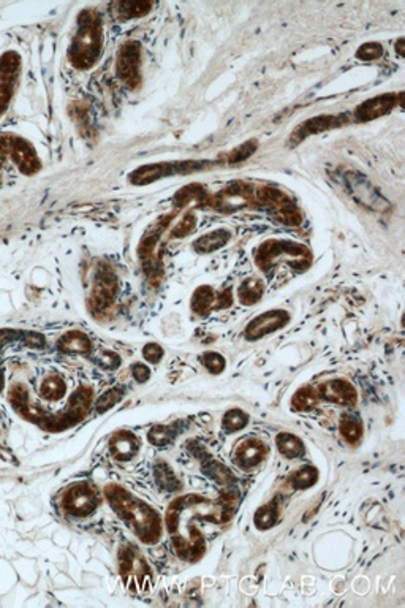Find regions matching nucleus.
I'll use <instances>...</instances> for the list:
<instances>
[{
  "label": "nucleus",
  "instance_id": "nucleus-1",
  "mask_svg": "<svg viewBox=\"0 0 405 608\" xmlns=\"http://www.w3.org/2000/svg\"><path fill=\"white\" fill-rule=\"evenodd\" d=\"M238 501L239 493L231 486H226L217 501L199 494H185L173 501L165 523L182 559L198 561L206 550L203 534L197 527L198 516H208L210 523H226L235 513Z\"/></svg>",
  "mask_w": 405,
  "mask_h": 608
},
{
  "label": "nucleus",
  "instance_id": "nucleus-2",
  "mask_svg": "<svg viewBox=\"0 0 405 608\" xmlns=\"http://www.w3.org/2000/svg\"><path fill=\"white\" fill-rule=\"evenodd\" d=\"M108 502L114 512L127 523L135 536L144 543H156L162 536V520L156 510L132 496L124 488L110 485L105 488Z\"/></svg>",
  "mask_w": 405,
  "mask_h": 608
},
{
  "label": "nucleus",
  "instance_id": "nucleus-3",
  "mask_svg": "<svg viewBox=\"0 0 405 608\" xmlns=\"http://www.w3.org/2000/svg\"><path fill=\"white\" fill-rule=\"evenodd\" d=\"M104 32L100 15L94 10H83L78 16V31L68 49V59L73 67L88 70L100 58Z\"/></svg>",
  "mask_w": 405,
  "mask_h": 608
},
{
  "label": "nucleus",
  "instance_id": "nucleus-4",
  "mask_svg": "<svg viewBox=\"0 0 405 608\" xmlns=\"http://www.w3.org/2000/svg\"><path fill=\"white\" fill-rule=\"evenodd\" d=\"M287 258L290 268L296 271H306L312 263L311 251L304 244L293 241L270 240L261 244L255 254V263L261 271L270 272L279 260Z\"/></svg>",
  "mask_w": 405,
  "mask_h": 608
},
{
  "label": "nucleus",
  "instance_id": "nucleus-5",
  "mask_svg": "<svg viewBox=\"0 0 405 608\" xmlns=\"http://www.w3.org/2000/svg\"><path fill=\"white\" fill-rule=\"evenodd\" d=\"M119 569H121L125 588L132 593H147L152 588L154 578L151 567L135 548L124 547L119 551Z\"/></svg>",
  "mask_w": 405,
  "mask_h": 608
},
{
  "label": "nucleus",
  "instance_id": "nucleus-6",
  "mask_svg": "<svg viewBox=\"0 0 405 608\" xmlns=\"http://www.w3.org/2000/svg\"><path fill=\"white\" fill-rule=\"evenodd\" d=\"M255 200L261 206L270 209L274 217L285 225H299L304 219L292 197L274 187H260L258 190H255Z\"/></svg>",
  "mask_w": 405,
  "mask_h": 608
},
{
  "label": "nucleus",
  "instance_id": "nucleus-7",
  "mask_svg": "<svg viewBox=\"0 0 405 608\" xmlns=\"http://www.w3.org/2000/svg\"><path fill=\"white\" fill-rule=\"evenodd\" d=\"M116 274L110 268V266L101 263L97 266L95 276H94V288L89 298V308L90 312L101 319L108 314V311L111 309L114 303V297H116Z\"/></svg>",
  "mask_w": 405,
  "mask_h": 608
},
{
  "label": "nucleus",
  "instance_id": "nucleus-8",
  "mask_svg": "<svg viewBox=\"0 0 405 608\" xmlns=\"http://www.w3.org/2000/svg\"><path fill=\"white\" fill-rule=\"evenodd\" d=\"M209 162H195V161H185V162H173V163H154V165H144L130 174V183L136 186H146L151 184L154 181H158L162 178H168L173 174H189L199 172L208 167Z\"/></svg>",
  "mask_w": 405,
  "mask_h": 608
},
{
  "label": "nucleus",
  "instance_id": "nucleus-9",
  "mask_svg": "<svg viewBox=\"0 0 405 608\" xmlns=\"http://www.w3.org/2000/svg\"><path fill=\"white\" fill-rule=\"evenodd\" d=\"M0 152L3 156H11L15 163L24 174H33L40 170V158L35 154L31 143L13 135L0 136Z\"/></svg>",
  "mask_w": 405,
  "mask_h": 608
},
{
  "label": "nucleus",
  "instance_id": "nucleus-10",
  "mask_svg": "<svg viewBox=\"0 0 405 608\" xmlns=\"http://www.w3.org/2000/svg\"><path fill=\"white\" fill-rule=\"evenodd\" d=\"M256 200H255L254 186H250L247 183L228 184L225 189H222L219 193H217L214 200H209V203H213V208L222 213L238 211V209L241 208L250 206V204H254Z\"/></svg>",
  "mask_w": 405,
  "mask_h": 608
},
{
  "label": "nucleus",
  "instance_id": "nucleus-11",
  "mask_svg": "<svg viewBox=\"0 0 405 608\" xmlns=\"http://www.w3.org/2000/svg\"><path fill=\"white\" fill-rule=\"evenodd\" d=\"M141 47L138 42L122 44L117 58V76L129 89H136L141 83Z\"/></svg>",
  "mask_w": 405,
  "mask_h": 608
},
{
  "label": "nucleus",
  "instance_id": "nucleus-12",
  "mask_svg": "<svg viewBox=\"0 0 405 608\" xmlns=\"http://www.w3.org/2000/svg\"><path fill=\"white\" fill-rule=\"evenodd\" d=\"M62 505L73 516H88L99 505V494L89 483H78L64 494Z\"/></svg>",
  "mask_w": 405,
  "mask_h": 608
},
{
  "label": "nucleus",
  "instance_id": "nucleus-13",
  "mask_svg": "<svg viewBox=\"0 0 405 608\" xmlns=\"http://www.w3.org/2000/svg\"><path fill=\"white\" fill-rule=\"evenodd\" d=\"M345 181L353 198L361 203L363 206L375 209V211H385L390 206L385 198L380 195V192L369 183L366 176L352 172L345 176Z\"/></svg>",
  "mask_w": 405,
  "mask_h": 608
},
{
  "label": "nucleus",
  "instance_id": "nucleus-14",
  "mask_svg": "<svg viewBox=\"0 0 405 608\" xmlns=\"http://www.w3.org/2000/svg\"><path fill=\"white\" fill-rule=\"evenodd\" d=\"M290 322V314L283 309H272L263 312L258 317L249 323L245 328V339L247 340H258L265 338L266 334H271L277 329L287 327Z\"/></svg>",
  "mask_w": 405,
  "mask_h": 608
},
{
  "label": "nucleus",
  "instance_id": "nucleus-15",
  "mask_svg": "<svg viewBox=\"0 0 405 608\" xmlns=\"http://www.w3.org/2000/svg\"><path fill=\"white\" fill-rule=\"evenodd\" d=\"M402 92L399 95L395 94H381L363 101L355 111V121L358 122H369L374 119L381 117L390 113L397 104H401Z\"/></svg>",
  "mask_w": 405,
  "mask_h": 608
},
{
  "label": "nucleus",
  "instance_id": "nucleus-16",
  "mask_svg": "<svg viewBox=\"0 0 405 608\" xmlns=\"http://www.w3.org/2000/svg\"><path fill=\"white\" fill-rule=\"evenodd\" d=\"M347 122H349L347 115H323V116L311 117L295 130V133L292 135V138L290 140H292V145H298L302 140H306L307 136L322 133L324 130H329V129L342 127L345 126Z\"/></svg>",
  "mask_w": 405,
  "mask_h": 608
},
{
  "label": "nucleus",
  "instance_id": "nucleus-17",
  "mask_svg": "<svg viewBox=\"0 0 405 608\" xmlns=\"http://www.w3.org/2000/svg\"><path fill=\"white\" fill-rule=\"evenodd\" d=\"M267 454V447L258 439H245L239 442L235 452H233V463L241 469H254L256 466L265 461Z\"/></svg>",
  "mask_w": 405,
  "mask_h": 608
},
{
  "label": "nucleus",
  "instance_id": "nucleus-18",
  "mask_svg": "<svg viewBox=\"0 0 405 608\" xmlns=\"http://www.w3.org/2000/svg\"><path fill=\"white\" fill-rule=\"evenodd\" d=\"M317 393L318 397H322V400L336 402V404H342V406H353L358 400L355 386L345 379L328 380V382H324L318 386Z\"/></svg>",
  "mask_w": 405,
  "mask_h": 608
},
{
  "label": "nucleus",
  "instance_id": "nucleus-19",
  "mask_svg": "<svg viewBox=\"0 0 405 608\" xmlns=\"http://www.w3.org/2000/svg\"><path fill=\"white\" fill-rule=\"evenodd\" d=\"M173 219H174V214L162 215V217L157 219V222L154 224L149 230H147L146 235L142 236V240H141L140 246H138V255H140V258L142 261V265H144V270L146 271H149L151 266H152V268H154V266H156V265H154V261H152L154 249H156V246H157L158 238L162 236V233L165 231V229H167V227L170 225V222Z\"/></svg>",
  "mask_w": 405,
  "mask_h": 608
},
{
  "label": "nucleus",
  "instance_id": "nucleus-20",
  "mask_svg": "<svg viewBox=\"0 0 405 608\" xmlns=\"http://www.w3.org/2000/svg\"><path fill=\"white\" fill-rule=\"evenodd\" d=\"M140 439L130 431H119L113 436L111 439V452L114 458L125 461V459L133 458L140 450Z\"/></svg>",
  "mask_w": 405,
  "mask_h": 608
},
{
  "label": "nucleus",
  "instance_id": "nucleus-21",
  "mask_svg": "<svg viewBox=\"0 0 405 608\" xmlns=\"http://www.w3.org/2000/svg\"><path fill=\"white\" fill-rule=\"evenodd\" d=\"M230 238H231L230 231L225 229L209 231L193 243V251L197 254H213L224 246H226L228 241H230Z\"/></svg>",
  "mask_w": 405,
  "mask_h": 608
},
{
  "label": "nucleus",
  "instance_id": "nucleus-22",
  "mask_svg": "<svg viewBox=\"0 0 405 608\" xmlns=\"http://www.w3.org/2000/svg\"><path fill=\"white\" fill-rule=\"evenodd\" d=\"M154 3L146 2V0H122L114 5L116 8V16L121 21H130L135 18L146 16L152 10Z\"/></svg>",
  "mask_w": 405,
  "mask_h": 608
},
{
  "label": "nucleus",
  "instance_id": "nucleus-23",
  "mask_svg": "<svg viewBox=\"0 0 405 608\" xmlns=\"http://www.w3.org/2000/svg\"><path fill=\"white\" fill-rule=\"evenodd\" d=\"M189 203H198L199 208H203L204 204L209 203V197L206 189L201 184H189L176 193L174 195V204L176 208L187 206Z\"/></svg>",
  "mask_w": 405,
  "mask_h": 608
},
{
  "label": "nucleus",
  "instance_id": "nucleus-24",
  "mask_svg": "<svg viewBox=\"0 0 405 608\" xmlns=\"http://www.w3.org/2000/svg\"><path fill=\"white\" fill-rule=\"evenodd\" d=\"M59 350L64 354H89L90 339L81 331H68L59 339Z\"/></svg>",
  "mask_w": 405,
  "mask_h": 608
},
{
  "label": "nucleus",
  "instance_id": "nucleus-25",
  "mask_svg": "<svg viewBox=\"0 0 405 608\" xmlns=\"http://www.w3.org/2000/svg\"><path fill=\"white\" fill-rule=\"evenodd\" d=\"M214 304H215V292L210 286H201L193 292L190 306L195 314L206 317L209 312L214 309Z\"/></svg>",
  "mask_w": 405,
  "mask_h": 608
},
{
  "label": "nucleus",
  "instance_id": "nucleus-26",
  "mask_svg": "<svg viewBox=\"0 0 405 608\" xmlns=\"http://www.w3.org/2000/svg\"><path fill=\"white\" fill-rule=\"evenodd\" d=\"M263 293H265V282L261 279H256V277H247V279L242 281V284L238 288L239 301H241V304L244 306H252L255 303H258L261 297H263Z\"/></svg>",
  "mask_w": 405,
  "mask_h": 608
},
{
  "label": "nucleus",
  "instance_id": "nucleus-27",
  "mask_svg": "<svg viewBox=\"0 0 405 608\" xmlns=\"http://www.w3.org/2000/svg\"><path fill=\"white\" fill-rule=\"evenodd\" d=\"M254 521L260 531L271 529L272 526H276L279 521V499L274 498L272 501L256 510Z\"/></svg>",
  "mask_w": 405,
  "mask_h": 608
},
{
  "label": "nucleus",
  "instance_id": "nucleus-28",
  "mask_svg": "<svg viewBox=\"0 0 405 608\" xmlns=\"http://www.w3.org/2000/svg\"><path fill=\"white\" fill-rule=\"evenodd\" d=\"M277 450L287 458H299L304 454L306 448L299 437L290 433H279L276 437Z\"/></svg>",
  "mask_w": 405,
  "mask_h": 608
},
{
  "label": "nucleus",
  "instance_id": "nucleus-29",
  "mask_svg": "<svg viewBox=\"0 0 405 608\" xmlns=\"http://www.w3.org/2000/svg\"><path fill=\"white\" fill-rule=\"evenodd\" d=\"M203 473L206 474L209 479H213L217 483H220V485H225V486H233V483L236 482L231 470L225 468L224 464L214 461L213 458H208L206 461L203 463Z\"/></svg>",
  "mask_w": 405,
  "mask_h": 608
},
{
  "label": "nucleus",
  "instance_id": "nucleus-30",
  "mask_svg": "<svg viewBox=\"0 0 405 608\" xmlns=\"http://www.w3.org/2000/svg\"><path fill=\"white\" fill-rule=\"evenodd\" d=\"M318 480V470L313 466H302L298 470L290 475V485L295 490H307V488L313 486Z\"/></svg>",
  "mask_w": 405,
  "mask_h": 608
},
{
  "label": "nucleus",
  "instance_id": "nucleus-31",
  "mask_svg": "<svg viewBox=\"0 0 405 608\" xmlns=\"http://www.w3.org/2000/svg\"><path fill=\"white\" fill-rule=\"evenodd\" d=\"M318 400H320V397H318L317 388H312V386H302V388L296 391L295 396L292 397V407L298 412L311 411V409L317 406Z\"/></svg>",
  "mask_w": 405,
  "mask_h": 608
},
{
  "label": "nucleus",
  "instance_id": "nucleus-32",
  "mask_svg": "<svg viewBox=\"0 0 405 608\" xmlns=\"http://www.w3.org/2000/svg\"><path fill=\"white\" fill-rule=\"evenodd\" d=\"M154 474H156V480H157L158 486H160L162 490L168 491V493H174V491H178L179 488H181L179 479L174 475L173 469H171L168 464L157 463Z\"/></svg>",
  "mask_w": 405,
  "mask_h": 608
},
{
  "label": "nucleus",
  "instance_id": "nucleus-33",
  "mask_svg": "<svg viewBox=\"0 0 405 608\" xmlns=\"http://www.w3.org/2000/svg\"><path fill=\"white\" fill-rule=\"evenodd\" d=\"M19 56L13 53V51H8V53H5L2 58H0V79L2 81H15L16 73H18L19 68Z\"/></svg>",
  "mask_w": 405,
  "mask_h": 608
},
{
  "label": "nucleus",
  "instance_id": "nucleus-34",
  "mask_svg": "<svg viewBox=\"0 0 405 608\" xmlns=\"http://www.w3.org/2000/svg\"><path fill=\"white\" fill-rule=\"evenodd\" d=\"M247 423L249 416L244 411H241V409H231V411L225 413L224 420H222V426H224L226 433H236V431L245 428Z\"/></svg>",
  "mask_w": 405,
  "mask_h": 608
},
{
  "label": "nucleus",
  "instance_id": "nucleus-35",
  "mask_svg": "<svg viewBox=\"0 0 405 608\" xmlns=\"http://www.w3.org/2000/svg\"><path fill=\"white\" fill-rule=\"evenodd\" d=\"M256 147H258V141H256V140H249V141H245L244 145L238 146L236 149L230 151L226 156L222 157V158H220V162L230 163V165H231V163L244 162L245 158H249L250 156H254V152L256 151Z\"/></svg>",
  "mask_w": 405,
  "mask_h": 608
},
{
  "label": "nucleus",
  "instance_id": "nucleus-36",
  "mask_svg": "<svg viewBox=\"0 0 405 608\" xmlns=\"http://www.w3.org/2000/svg\"><path fill=\"white\" fill-rule=\"evenodd\" d=\"M340 433L345 437L347 442L350 444H356L363 436V425L356 417L347 416L342 418L340 422Z\"/></svg>",
  "mask_w": 405,
  "mask_h": 608
},
{
  "label": "nucleus",
  "instance_id": "nucleus-37",
  "mask_svg": "<svg viewBox=\"0 0 405 608\" xmlns=\"http://www.w3.org/2000/svg\"><path fill=\"white\" fill-rule=\"evenodd\" d=\"M40 393L43 397H47L49 401H57L65 395V384L60 377H48L43 380L42 386H40Z\"/></svg>",
  "mask_w": 405,
  "mask_h": 608
},
{
  "label": "nucleus",
  "instance_id": "nucleus-38",
  "mask_svg": "<svg viewBox=\"0 0 405 608\" xmlns=\"http://www.w3.org/2000/svg\"><path fill=\"white\" fill-rule=\"evenodd\" d=\"M179 431L176 429V426H165V425H158L154 426L149 433V441L152 442L154 445H167L170 444L171 441L174 439L176 436H178Z\"/></svg>",
  "mask_w": 405,
  "mask_h": 608
},
{
  "label": "nucleus",
  "instance_id": "nucleus-39",
  "mask_svg": "<svg viewBox=\"0 0 405 608\" xmlns=\"http://www.w3.org/2000/svg\"><path fill=\"white\" fill-rule=\"evenodd\" d=\"M124 397V391L121 388H111L108 390L106 393L101 395L99 397V401H97L95 409L99 413H104L106 411H110L113 406H116L119 401H121Z\"/></svg>",
  "mask_w": 405,
  "mask_h": 608
},
{
  "label": "nucleus",
  "instance_id": "nucleus-40",
  "mask_svg": "<svg viewBox=\"0 0 405 608\" xmlns=\"http://www.w3.org/2000/svg\"><path fill=\"white\" fill-rule=\"evenodd\" d=\"M197 229V217L193 213H187L184 217L181 219V222L171 230V238H185L192 235Z\"/></svg>",
  "mask_w": 405,
  "mask_h": 608
},
{
  "label": "nucleus",
  "instance_id": "nucleus-41",
  "mask_svg": "<svg viewBox=\"0 0 405 608\" xmlns=\"http://www.w3.org/2000/svg\"><path fill=\"white\" fill-rule=\"evenodd\" d=\"M199 361L203 363V366L208 369L210 374H220L225 369V358L215 352H206L199 356Z\"/></svg>",
  "mask_w": 405,
  "mask_h": 608
},
{
  "label": "nucleus",
  "instance_id": "nucleus-42",
  "mask_svg": "<svg viewBox=\"0 0 405 608\" xmlns=\"http://www.w3.org/2000/svg\"><path fill=\"white\" fill-rule=\"evenodd\" d=\"M381 54H383V47H381V44L377 42L364 43L356 51V58L359 60H366V62L379 59V58H381Z\"/></svg>",
  "mask_w": 405,
  "mask_h": 608
},
{
  "label": "nucleus",
  "instance_id": "nucleus-43",
  "mask_svg": "<svg viewBox=\"0 0 405 608\" xmlns=\"http://www.w3.org/2000/svg\"><path fill=\"white\" fill-rule=\"evenodd\" d=\"M11 95H13V81L0 83V116L7 110Z\"/></svg>",
  "mask_w": 405,
  "mask_h": 608
},
{
  "label": "nucleus",
  "instance_id": "nucleus-44",
  "mask_svg": "<svg viewBox=\"0 0 405 608\" xmlns=\"http://www.w3.org/2000/svg\"><path fill=\"white\" fill-rule=\"evenodd\" d=\"M142 356H144L149 363H154V365H156V363L162 360L163 349L158 344H154V343L147 344V345H144V349H142Z\"/></svg>",
  "mask_w": 405,
  "mask_h": 608
},
{
  "label": "nucleus",
  "instance_id": "nucleus-45",
  "mask_svg": "<svg viewBox=\"0 0 405 608\" xmlns=\"http://www.w3.org/2000/svg\"><path fill=\"white\" fill-rule=\"evenodd\" d=\"M231 304H233V293H231V288L224 290V292L219 293V295H217V297H215V304H214V308H215V309H225V308H230Z\"/></svg>",
  "mask_w": 405,
  "mask_h": 608
},
{
  "label": "nucleus",
  "instance_id": "nucleus-46",
  "mask_svg": "<svg viewBox=\"0 0 405 608\" xmlns=\"http://www.w3.org/2000/svg\"><path fill=\"white\" fill-rule=\"evenodd\" d=\"M22 339H24V344L28 345V347H35V349H42L44 347V338L43 334L40 333H24L22 334Z\"/></svg>",
  "mask_w": 405,
  "mask_h": 608
},
{
  "label": "nucleus",
  "instance_id": "nucleus-47",
  "mask_svg": "<svg viewBox=\"0 0 405 608\" xmlns=\"http://www.w3.org/2000/svg\"><path fill=\"white\" fill-rule=\"evenodd\" d=\"M132 374H133L136 382L144 384L146 380L151 377V369L147 368L146 365H141V363H135V365L132 366Z\"/></svg>",
  "mask_w": 405,
  "mask_h": 608
},
{
  "label": "nucleus",
  "instance_id": "nucleus-48",
  "mask_svg": "<svg viewBox=\"0 0 405 608\" xmlns=\"http://www.w3.org/2000/svg\"><path fill=\"white\" fill-rule=\"evenodd\" d=\"M99 363L106 369H113L121 365V360H119V356L116 354H113V352H104V354H100Z\"/></svg>",
  "mask_w": 405,
  "mask_h": 608
},
{
  "label": "nucleus",
  "instance_id": "nucleus-49",
  "mask_svg": "<svg viewBox=\"0 0 405 608\" xmlns=\"http://www.w3.org/2000/svg\"><path fill=\"white\" fill-rule=\"evenodd\" d=\"M404 43H405V40H404V38H399V40H397V43H396V51H397V54H399V56H404Z\"/></svg>",
  "mask_w": 405,
  "mask_h": 608
}]
</instances>
